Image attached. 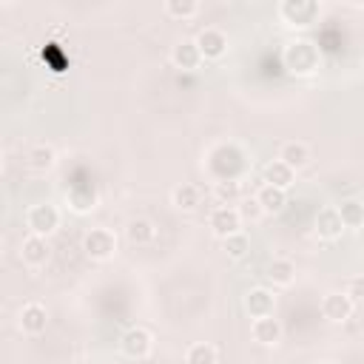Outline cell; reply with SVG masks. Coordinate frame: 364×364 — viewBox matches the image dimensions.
I'll use <instances>...</instances> for the list:
<instances>
[{
    "instance_id": "2",
    "label": "cell",
    "mask_w": 364,
    "mask_h": 364,
    "mask_svg": "<svg viewBox=\"0 0 364 364\" xmlns=\"http://www.w3.org/2000/svg\"><path fill=\"white\" fill-rule=\"evenodd\" d=\"M284 65L293 71V74H313L318 65H321V54L313 43L307 40H299V43H290L282 54Z\"/></svg>"
},
{
    "instance_id": "25",
    "label": "cell",
    "mask_w": 364,
    "mask_h": 364,
    "mask_svg": "<svg viewBox=\"0 0 364 364\" xmlns=\"http://www.w3.org/2000/svg\"><path fill=\"white\" fill-rule=\"evenodd\" d=\"M165 11L168 17H176V20H188L199 11V3L196 0H168L165 3Z\"/></svg>"
},
{
    "instance_id": "18",
    "label": "cell",
    "mask_w": 364,
    "mask_h": 364,
    "mask_svg": "<svg viewBox=\"0 0 364 364\" xmlns=\"http://www.w3.org/2000/svg\"><path fill=\"white\" fill-rule=\"evenodd\" d=\"M279 159H282L284 165H290L293 171H299V168H304V165L310 162V148H307L304 142H284Z\"/></svg>"
},
{
    "instance_id": "20",
    "label": "cell",
    "mask_w": 364,
    "mask_h": 364,
    "mask_svg": "<svg viewBox=\"0 0 364 364\" xmlns=\"http://www.w3.org/2000/svg\"><path fill=\"white\" fill-rule=\"evenodd\" d=\"M267 279H270L273 284H279V287H287V284L296 279V264H293L290 259H273V262L267 264Z\"/></svg>"
},
{
    "instance_id": "27",
    "label": "cell",
    "mask_w": 364,
    "mask_h": 364,
    "mask_svg": "<svg viewBox=\"0 0 364 364\" xmlns=\"http://www.w3.org/2000/svg\"><path fill=\"white\" fill-rule=\"evenodd\" d=\"M185 361L188 364H216V350L210 344H191Z\"/></svg>"
},
{
    "instance_id": "3",
    "label": "cell",
    "mask_w": 364,
    "mask_h": 364,
    "mask_svg": "<svg viewBox=\"0 0 364 364\" xmlns=\"http://www.w3.org/2000/svg\"><path fill=\"white\" fill-rule=\"evenodd\" d=\"M82 250H85V256L100 259V262H102V259H111L114 250H117V236H114L111 230H105V228H94V230L85 233Z\"/></svg>"
},
{
    "instance_id": "29",
    "label": "cell",
    "mask_w": 364,
    "mask_h": 364,
    "mask_svg": "<svg viewBox=\"0 0 364 364\" xmlns=\"http://www.w3.org/2000/svg\"><path fill=\"white\" fill-rule=\"evenodd\" d=\"M236 210H239V216H242V222H245V219H247V222H256L259 216H264V210H262V205H259V199H256V196H250V199H245V202H242V205H239Z\"/></svg>"
},
{
    "instance_id": "13",
    "label": "cell",
    "mask_w": 364,
    "mask_h": 364,
    "mask_svg": "<svg viewBox=\"0 0 364 364\" xmlns=\"http://www.w3.org/2000/svg\"><path fill=\"white\" fill-rule=\"evenodd\" d=\"M46 324H48V313H46L43 304L31 301V304H26V307L20 310V327H23V333L37 336V333L46 330Z\"/></svg>"
},
{
    "instance_id": "17",
    "label": "cell",
    "mask_w": 364,
    "mask_h": 364,
    "mask_svg": "<svg viewBox=\"0 0 364 364\" xmlns=\"http://www.w3.org/2000/svg\"><path fill=\"white\" fill-rule=\"evenodd\" d=\"M256 199H259V205H262L264 213H282L284 205H287V191H282L276 185H262L259 193H256Z\"/></svg>"
},
{
    "instance_id": "30",
    "label": "cell",
    "mask_w": 364,
    "mask_h": 364,
    "mask_svg": "<svg viewBox=\"0 0 364 364\" xmlns=\"http://www.w3.org/2000/svg\"><path fill=\"white\" fill-rule=\"evenodd\" d=\"M353 301H361L364 299V276H353L350 282H347V290H344Z\"/></svg>"
},
{
    "instance_id": "16",
    "label": "cell",
    "mask_w": 364,
    "mask_h": 364,
    "mask_svg": "<svg viewBox=\"0 0 364 364\" xmlns=\"http://www.w3.org/2000/svg\"><path fill=\"white\" fill-rule=\"evenodd\" d=\"M293 168L290 165H284L282 159H273V162H267L264 165V171H262V176H264V185H276V188H282V191H287L290 188V182H293Z\"/></svg>"
},
{
    "instance_id": "19",
    "label": "cell",
    "mask_w": 364,
    "mask_h": 364,
    "mask_svg": "<svg viewBox=\"0 0 364 364\" xmlns=\"http://www.w3.org/2000/svg\"><path fill=\"white\" fill-rule=\"evenodd\" d=\"M125 236H128L131 245H148V242H154L156 228H154V222H148V219H131L128 228H125Z\"/></svg>"
},
{
    "instance_id": "11",
    "label": "cell",
    "mask_w": 364,
    "mask_h": 364,
    "mask_svg": "<svg viewBox=\"0 0 364 364\" xmlns=\"http://www.w3.org/2000/svg\"><path fill=\"white\" fill-rule=\"evenodd\" d=\"M273 307H276V296L267 290V287H253L245 299V310L253 316V318H262V316H273Z\"/></svg>"
},
{
    "instance_id": "14",
    "label": "cell",
    "mask_w": 364,
    "mask_h": 364,
    "mask_svg": "<svg viewBox=\"0 0 364 364\" xmlns=\"http://www.w3.org/2000/svg\"><path fill=\"white\" fill-rule=\"evenodd\" d=\"M344 230V222L338 216V208H321L316 216V233L321 239H338Z\"/></svg>"
},
{
    "instance_id": "28",
    "label": "cell",
    "mask_w": 364,
    "mask_h": 364,
    "mask_svg": "<svg viewBox=\"0 0 364 364\" xmlns=\"http://www.w3.org/2000/svg\"><path fill=\"white\" fill-rule=\"evenodd\" d=\"M68 199H71V208L74 210H88V208H94V202H97V193H94V188H74L71 193H68Z\"/></svg>"
},
{
    "instance_id": "31",
    "label": "cell",
    "mask_w": 364,
    "mask_h": 364,
    "mask_svg": "<svg viewBox=\"0 0 364 364\" xmlns=\"http://www.w3.org/2000/svg\"><path fill=\"white\" fill-rule=\"evenodd\" d=\"M321 364H336V361H321Z\"/></svg>"
},
{
    "instance_id": "15",
    "label": "cell",
    "mask_w": 364,
    "mask_h": 364,
    "mask_svg": "<svg viewBox=\"0 0 364 364\" xmlns=\"http://www.w3.org/2000/svg\"><path fill=\"white\" fill-rule=\"evenodd\" d=\"M250 333H253V341L259 344H276L282 338V324L273 316H262V318H253Z\"/></svg>"
},
{
    "instance_id": "22",
    "label": "cell",
    "mask_w": 364,
    "mask_h": 364,
    "mask_svg": "<svg viewBox=\"0 0 364 364\" xmlns=\"http://www.w3.org/2000/svg\"><path fill=\"white\" fill-rule=\"evenodd\" d=\"M338 216L344 222V228H361L364 225V202L358 199H344L338 205Z\"/></svg>"
},
{
    "instance_id": "23",
    "label": "cell",
    "mask_w": 364,
    "mask_h": 364,
    "mask_svg": "<svg viewBox=\"0 0 364 364\" xmlns=\"http://www.w3.org/2000/svg\"><path fill=\"white\" fill-rule=\"evenodd\" d=\"M26 162H28V168L31 171H51L54 168V151L48 148V145H34L31 151H28V156H26Z\"/></svg>"
},
{
    "instance_id": "12",
    "label": "cell",
    "mask_w": 364,
    "mask_h": 364,
    "mask_svg": "<svg viewBox=\"0 0 364 364\" xmlns=\"http://www.w3.org/2000/svg\"><path fill=\"white\" fill-rule=\"evenodd\" d=\"M171 60H173L176 68L193 71V68L202 63V54H199V46H196L193 40H179V43L173 46V51H171Z\"/></svg>"
},
{
    "instance_id": "7",
    "label": "cell",
    "mask_w": 364,
    "mask_h": 364,
    "mask_svg": "<svg viewBox=\"0 0 364 364\" xmlns=\"http://www.w3.org/2000/svg\"><path fill=\"white\" fill-rule=\"evenodd\" d=\"M119 347H122V353L131 355V358H145V355L151 353V347H154V338H151V333H148L145 327H131V330L122 333Z\"/></svg>"
},
{
    "instance_id": "26",
    "label": "cell",
    "mask_w": 364,
    "mask_h": 364,
    "mask_svg": "<svg viewBox=\"0 0 364 364\" xmlns=\"http://www.w3.org/2000/svg\"><path fill=\"white\" fill-rule=\"evenodd\" d=\"M222 247H225V253L228 256H233V259H242L247 250H250V239H247V233H233V236H228V239H222Z\"/></svg>"
},
{
    "instance_id": "24",
    "label": "cell",
    "mask_w": 364,
    "mask_h": 364,
    "mask_svg": "<svg viewBox=\"0 0 364 364\" xmlns=\"http://www.w3.org/2000/svg\"><path fill=\"white\" fill-rule=\"evenodd\" d=\"M213 196L219 199V205H236L242 199V185L236 179H222V182H216Z\"/></svg>"
},
{
    "instance_id": "5",
    "label": "cell",
    "mask_w": 364,
    "mask_h": 364,
    "mask_svg": "<svg viewBox=\"0 0 364 364\" xmlns=\"http://www.w3.org/2000/svg\"><path fill=\"white\" fill-rule=\"evenodd\" d=\"M210 230L219 236V239H228V236H233V233H239V228H242V216H239V210L233 208V205H219V208H213V213H210Z\"/></svg>"
},
{
    "instance_id": "1",
    "label": "cell",
    "mask_w": 364,
    "mask_h": 364,
    "mask_svg": "<svg viewBox=\"0 0 364 364\" xmlns=\"http://www.w3.org/2000/svg\"><path fill=\"white\" fill-rule=\"evenodd\" d=\"M208 168L219 182L222 179H236V173L245 168V156L236 145H216L208 156Z\"/></svg>"
},
{
    "instance_id": "10",
    "label": "cell",
    "mask_w": 364,
    "mask_h": 364,
    "mask_svg": "<svg viewBox=\"0 0 364 364\" xmlns=\"http://www.w3.org/2000/svg\"><path fill=\"white\" fill-rule=\"evenodd\" d=\"M48 253H51V247H48L46 236H37V233H31L28 239H23L20 256H23V262H26V264H31V267H40V264H46V262H48Z\"/></svg>"
},
{
    "instance_id": "8",
    "label": "cell",
    "mask_w": 364,
    "mask_h": 364,
    "mask_svg": "<svg viewBox=\"0 0 364 364\" xmlns=\"http://www.w3.org/2000/svg\"><path fill=\"white\" fill-rule=\"evenodd\" d=\"M193 43L199 46V54H202L205 60H216V57H222V54L228 51V37H225V31H219V28H202Z\"/></svg>"
},
{
    "instance_id": "4",
    "label": "cell",
    "mask_w": 364,
    "mask_h": 364,
    "mask_svg": "<svg viewBox=\"0 0 364 364\" xmlns=\"http://www.w3.org/2000/svg\"><path fill=\"white\" fill-rule=\"evenodd\" d=\"M321 6L316 0H284L279 6V14L290 23V26H310L318 17Z\"/></svg>"
},
{
    "instance_id": "9",
    "label": "cell",
    "mask_w": 364,
    "mask_h": 364,
    "mask_svg": "<svg viewBox=\"0 0 364 364\" xmlns=\"http://www.w3.org/2000/svg\"><path fill=\"white\" fill-rule=\"evenodd\" d=\"M321 313H324V318H330V321H347L350 316H353V299L347 296V293H327L324 299H321Z\"/></svg>"
},
{
    "instance_id": "21",
    "label": "cell",
    "mask_w": 364,
    "mask_h": 364,
    "mask_svg": "<svg viewBox=\"0 0 364 364\" xmlns=\"http://www.w3.org/2000/svg\"><path fill=\"white\" fill-rule=\"evenodd\" d=\"M199 199H202V191H199L196 185H191V182H182V185L173 188V205H176L179 210H193V208H199Z\"/></svg>"
},
{
    "instance_id": "6",
    "label": "cell",
    "mask_w": 364,
    "mask_h": 364,
    "mask_svg": "<svg viewBox=\"0 0 364 364\" xmlns=\"http://www.w3.org/2000/svg\"><path fill=\"white\" fill-rule=\"evenodd\" d=\"M26 222H28V230H31V233H37V236H48V233L57 230V225H60V213H57L54 205H34V208L28 210Z\"/></svg>"
}]
</instances>
